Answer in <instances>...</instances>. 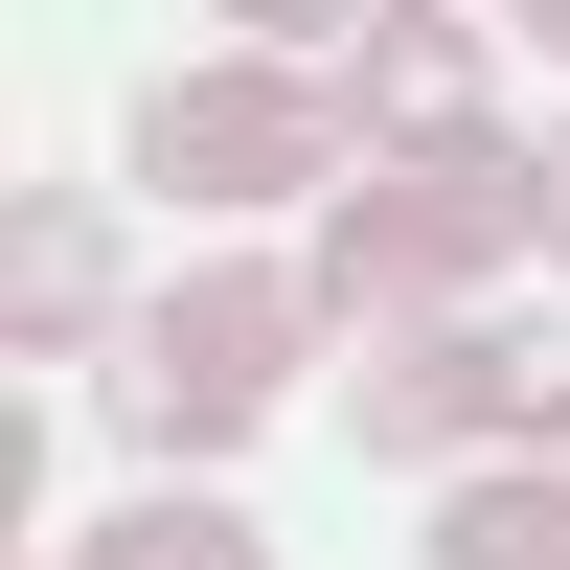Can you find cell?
I'll return each mask as SVG.
<instances>
[{
  "label": "cell",
  "instance_id": "6da1fadb",
  "mask_svg": "<svg viewBox=\"0 0 570 570\" xmlns=\"http://www.w3.org/2000/svg\"><path fill=\"white\" fill-rule=\"evenodd\" d=\"M115 570H228V548H206V525H137V548H115Z\"/></svg>",
  "mask_w": 570,
  "mask_h": 570
}]
</instances>
